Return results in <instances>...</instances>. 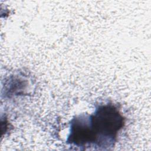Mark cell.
Returning a JSON list of instances; mask_svg holds the SVG:
<instances>
[{"instance_id": "6da1fadb", "label": "cell", "mask_w": 151, "mask_h": 151, "mask_svg": "<svg viewBox=\"0 0 151 151\" xmlns=\"http://www.w3.org/2000/svg\"><path fill=\"white\" fill-rule=\"evenodd\" d=\"M124 124L125 119L116 105L101 104L93 114H81L71 119L67 142L77 147H112Z\"/></svg>"}]
</instances>
